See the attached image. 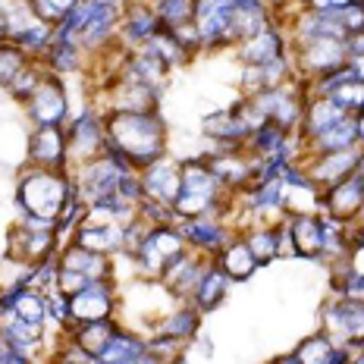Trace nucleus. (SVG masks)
Here are the masks:
<instances>
[{
    "label": "nucleus",
    "instance_id": "1",
    "mask_svg": "<svg viewBox=\"0 0 364 364\" xmlns=\"http://www.w3.org/2000/svg\"><path fill=\"white\" fill-rule=\"evenodd\" d=\"M107 148L119 151L135 170L166 154V123L157 110H104Z\"/></svg>",
    "mask_w": 364,
    "mask_h": 364
},
{
    "label": "nucleus",
    "instance_id": "2",
    "mask_svg": "<svg viewBox=\"0 0 364 364\" xmlns=\"http://www.w3.org/2000/svg\"><path fill=\"white\" fill-rule=\"evenodd\" d=\"M230 188L217 179V173L210 170L208 154L204 157H188L179 166V195L173 201L176 220L186 217H201V214H220L226 217L232 210L236 198H230Z\"/></svg>",
    "mask_w": 364,
    "mask_h": 364
},
{
    "label": "nucleus",
    "instance_id": "3",
    "mask_svg": "<svg viewBox=\"0 0 364 364\" xmlns=\"http://www.w3.org/2000/svg\"><path fill=\"white\" fill-rule=\"evenodd\" d=\"M75 195L70 170H44V166H28L16 182V210L22 217H44L57 220Z\"/></svg>",
    "mask_w": 364,
    "mask_h": 364
},
{
    "label": "nucleus",
    "instance_id": "4",
    "mask_svg": "<svg viewBox=\"0 0 364 364\" xmlns=\"http://www.w3.org/2000/svg\"><path fill=\"white\" fill-rule=\"evenodd\" d=\"M186 248H188V242L182 236L179 223H151L139 242V248L132 252V267L145 279L161 283L164 270L170 267Z\"/></svg>",
    "mask_w": 364,
    "mask_h": 364
},
{
    "label": "nucleus",
    "instance_id": "5",
    "mask_svg": "<svg viewBox=\"0 0 364 364\" xmlns=\"http://www.w3.org/2000/svg\"><path fill=\"white\" fill-rule=\"evenodd\" d=\"M295 75L301 79H321L333 70L348 63V50H346V38H311V41H299L289 48Z\"/></svg>",
    "mask_w": 364,
    "mask_h": 364
},
{
    "label": "nucleus",
    "instance_id": "6",
    "mask_svg": "<svg viewBox=\"0 0 364 364\" xmlns=\"http://www.w3.org/2000/svg\"><path fill=\"white\" fill-rule=\"evenodd\" d=\"M60 245L63 242H60L57 226H32L19 220L10 230V236H6V257L13 264L28 267V264H41L48 257H54L60 252Z\"/></svg>",
    "mask_w": 364,
    "mask_h": 364
},
{
    "label": "nucleus",
    "instance_id": "7",
    "mask_svg": "<svg viewBox=\"0 0 364 364\" xmlns=\"http://www.w3.org/2000/svg\"><path fill=\"white\" fill-rule=\"evenodd\" d=\"M321 330L339 346H361L364 339V301L336 295L321 305Z\"/></svg>",
    "mask_w": 364,
    "mask_h": 364
},
{
    "label": "nucleus",
    "instance_id": "8",
    "mask_svg": "<svg viewBox=\"0 0 364 364\" xmlns=\"http://www.w3.org/2000/svg\"><path fill=\"white\" fill-rule=\"evenodd\" d=\"M22 107H26V117L32 126H66V119H70V95H66V85L60 82V75L50 70L44 73V79L38 82V88Z\"/></svg>",
    "mask_w": 364,
    "mask_h": 364
},
{
    "label": "nucleus",
    "instance_id": "9",
    "mask_svg": "<svg viewBox=\"0 0 364 364\" xmlns=\"http://www.w3.org/2000/svg\"><path fill=\"white\" fill-rule=\"evenodd\" d=\"M232 0H195V13L192 22L201 35V48L204 50H220V48H236L230 35L232 26Z\"/></svg>",
    "mask_w": 364,
    "mask_h": 364
},
{
    "label": "nucleus",
    "instance_id": "10",
    "mask_svg": "<svg viewBox=\"0 0 364 364\" xmlns=\"http://www.w3.org/2000/svg\"><path fill=\"white\" fill-rule=\"evenodd\" d=\"M119 311V292L113 279H91L85 289L70 295V321L75 323H91L104 321V317H117Z\"/></svg>",
    "mask_w": 364,
    "mask_h": 364
},
{
    "label": "nucleus",
    "instance_id": "11",
    "mask_svg": "<svg viewBox=\"0 0 364 364\" xmlns=\"http://www.w3.org/2000/svg\"><path fill=\"white\" fill-rule=\"evenodd\" d=\"M66 141H70V166L95 161L107 151V129H104V113L82 110L79 117L66 126Z\"/></svg>",
    "mask_w": 364,
    "mask_h": 364
},
{
    "label": "nucleus",
    "instance_id": "12",
    "mask_svg": "<svg viewBox=\"0 0 364 364\" xmlns=\"http://www.w3.org/2000/svg\"><path fill=\"white\" fill-rule=\"evenodd\" d=\"M28 166H44V170H70V141H66V126H32L26 141Z\"/></svg>",
    "mask_w": 364,
    "mask_h": 364
},
{
    "label": "nucleus",
    "instance_id": "13",
    "mask_svg": "<svg viewBox=\"0 0 364 364\" xmlns=\"http://www.w3.org/2000/svg\"><path fill=\"white\" fill-rule=\"evenodd\" d=\"M164 28L161 16H157L154 4L151 0H126L123 10H119V32L117 41L123 44L126 50L141 48L151 35H157Z\"/></svg>",
    "mask_w": 364,
    "mask_h": 364
},
{
    "label": "nucleus",
    "instance_id": "14",
    "mask_svg": "<svg viewBox=\"0 0 364 364\" xmlns=\"http://www.w3.org/2000/svg\"><path fill=\"white\" fill-rule=\"evenodd\" d=\"M182 236H186L188 248H195V252L214 257L220 248L230 242V236L236 230H232V223H226V217L220 214H201V217H186V220H176Z\"/></svg>",
    "mask_w": 364,
    "mask_h": 364
},
{
    "label": "nucleus",
    "instance_id": "15",
    "mask_svg": "<svg viewBox=\"0 0 364 364\" xmlns=\"http://www.w3.org/2000/svg\"><path fill=\"white\" fill-rule=\"evenodd\" d=\"M179 166L182 161L176 157L164 154L157 161H151L148 166L139 170V179H141V198H151V201H164V204H173L179 195Z\"/></svg>",
    "mask_w": 364,
    "mask_h": 364
},
{
    "label": "nucleus",
    "instance_id": "16",
    "mask_svg": "<svg viewBox=\"0 0 364 364\" xmlns=\"http://www.w3.org/2000/svg\"><path fill=\"white\" fill-rule=\"evenodd\" d=\"M358 154H361V145L346 148V151H330V154H311L308 161H299V164L308 170L311 182L323 192V188H330V186H336V182L352 176L355 164H358Z\"/></svg>",
    "mask_w": 364,
    "mask_h": 364
},
{
    "label": "nucleus",
    "instance_id": "17",
    "mask_svg": "<svg viewBox=\"0 0 364 364\" xmlns=\"http://www.w3.org/2000/svg\"><path fill=\"white\" fill-rule=\"evenodd\" d=\"M210 261H214V257L195 252V248H186V252H182L176 261H173L170 267L164 270L161 286L173 295V299H192L195 286H198L201 273L208 270V264H210Z\"/></svg>",
    "mask_w": 364,
    "mask_h": 364
},
{
    "label": "nucleus",
    "instance_id": "18",
    "mask_svg": "<svg viewBox=\"0 0 364 364\" xmlns=\"http://www.w3.org/2000/svg\"><path fill=\"white\" fill-rule=\"evenodd\" d=\"M289 32L283 26L270 19V26H264L257 35L245 38V41L236 44V57L245 63H267V60H277V57H286L289 54Z\"/></svg>",
    "mask_w": 364,
    "mask_h": 364
},
{
    "label": "nucleus",
    "instance_id": "19",
    "mask_svg": "<svg viewBox=\"0 0 364 364\" xmlns=\"http://www.w3.org/2000/svg\"><path fill=\"white\" fill-rule=\"evenodd\" d=\"M361 204H364V182L355 173L321 192V214H330V217L343 220V223L358 220Z\"/></svg>",
    "mask_w": 364,
    "mask_h": 364
},
{
    "label": "nucleus",
    "instance_id": "20",
    "mask_svg": "<svg viewBox=\"0 0 364 364\" xmlns=\"http://www.w3.org/2000/svg\"><path fill=\"white\" fill-rule=\"evenodd\" d=\"M164 88L145 82L113 79L107 85V110H157Z\"/></svg>",
    "mask_w": 364,
    "mask_h": 364
},
{
    "label": "nucleus",
    "instance_id": "21",
    "mask_svg": "<svg viewBox=\"0 0 364 364\" xmlns=\"http://www.w3.org/2000/svg\"><path fill=\"white\" fill-rule=\"evenodd\" d=\"M292 75H295L292 54L267 60V63H245V70H242V95H255V91L279 88V85H286Z\"/></svg>",
    "mask_w": 364,
    "mask_h": 364
},
{
    "label": "nucleus",
    "instance_id": "22",
    "mask_svg": "<svg viewBox=\"0 0 364 364\" xmlns=\"http://www.w3.org/2000/svg\"><path fill=\"white\" fill-rule=\"evenodd\" d=\"M57 264L60 267L85 273L88 279H113V257L101 255V252H91V248H82L79 242H73V239L60 245Z\"/></svg>",
    "mask_w": 364,
    "mask_h": 364
},
{
    "label": "nucleus",
    "instance_id": "23",
    "mask_svg": "<svg viewBox=\"0 0 364 364\" xmlns=\"http://www.w3.org/2000/svg\"><path fill=\"white\" fill-rule=\"evenodd\" d=\"M70 239L79 242L82 248L117 257V255L126 252V223H82Z\"/></svg>",
    "mask_w": 364,
    "mask_h": 364
},
{
    "label": "nucleus",
    "instance_id": "24",
    "mask_svg": "<svg viewBox=\"0 0 364 364\" xmlns=\"http://www.w3.org/2000/svg\"><path fill=\"white\" fill-rule=\"evenodd\" d=\"M214 261H217V267L232 279V283H245V279H252L257 273V267H261V264H257V257L252 255V248H248V242L242 239L239 230L232 232L230 242H226V245L214 255Z\"/></svg>",
    "mask_w": 364,
    "mask_h": 364
},
{
    "label": "nucleus",
    "instance_id": "25",
    "mask_svg": "<svg viewBox=\"0 0 364 364\" xmlns=\"http://www.w3.org/2000/svg\"><path fill=\"white\" fill-rule=\"evenodd\" d=\"M145 361H151L148 339H141L139 333H129L123 327L113 330L104 352L97 355V364H145Z\"/></svg>",
    "mask_w": 364,
    "mask_h": 364
},
{
    "label": "nucleus",
    "instance_id": "26",
    "mask_svg": "<svg viewBox=\"0 0 364 364\" xmlns=\"http://www.w3.org/2000/svg\"><path fill=\"white\" fill-rule=\"evenodd\" d=\"M289 230L295 239V257H308V261H321L323 252V223L321 214H292Z\"/></svg>",
    "mask_w": 364,
    "mask_h": 364
},
{
    "label": "nucleus",
    "instance_id": "27",
    "mask_svg": "<svg viewBox=\"0 0 364 364\" xmlns=\"http://www.w3.org/2000/svg\"><path fill=\"white\" fill-rule=\"evenodd\" d=\"M346 113L323 95H311L305 101V113H301V126H299V135L305 139V145L311 139H317L321 132H327L333 123H339Z\"/></svg>",
    "mask_w": 364,
    "mask_h": 364
},
{
    "label": "nucleus",
    "instance_id": "28",
    "mask_svg": "<svg viewBox=\"0 0 364 364\" xmlns=\"http://www.w3.org/2000/svg\"><path fill=\"white\" fill-rule=\"evenodd\" d=\"M230 286H232V279L217 267V261H210L208 270L201 273V279H198V286H195V292H192V305L198 308L201 314H210V311H217L220 305H223V299H226V292H230Z\"/></svg>",
    "mask_w": 364,
    "mask_h": 364
},
{
    "label": "nucleus",
    "instance_id": "29",
    "mask_svg": "<svg viewBox=\"0 0 364 364\" xmlns=\"http://www.w3.org/2000/svg\"><path fill=\"white\" fill-rule=\"evenodd\" d=\"M201 129H204V135H208L210 141H248L252 139V129H248V123L239 117L236 107L208 113Z\"/></svg>",
    "mask_w": 364,
    "mask_h": 364
},
{
    "label": "nucleus",
    "instance_id": "30",
    "mask_svg": "<svg viewBox=\"0 0 364 364\" xmlns=\"http://www.w3.org/2000/svg\"><path fill=\"white\" fill-rule=\"evenodd\" d=\"M346 148H358V129H355V117L346 113L339 123H333L327 132H321L317 139H311L305 151L311 154H330V151H346Z\"/></svg>",
    "mask_w": 364,
    "mask_h": 364
},
{
    "label": "nucleus",
    "instance_id": "31",
    "mask_svg": "<svg viewBox=\"0 0 364 364\" xmlns=\"http://www.w3.org/2000/svg\"><path fill=\"white\" fill-rule=\"evenodd\" d=\"M242 239L248 242L252 255L257 257L261 267H267L273 257H279L277 252V223H264V220H252V226H239Z\"/></svg>",
    "mask_w": 364,
    "mask_h": 364
},
{
    "label": "nucleus",
    "instance_id": "32",
    "mask_svg": "<svg viewBox=\"0 0 364 364\" xmlns=\"http://www.w3.org/2000/svg\"><path fill=\"white\" fill-rule=\"evenodd\" d=\"M119 323H117V317H104V321H91V323H75V327H70L66 333L79 343L82 348H85L88 355H95V361H97V355L104 352V346H107V339L113 336V330H117Z\"/></svg>",
    "mask_w": 364,
    "mask_h": 364
},
{
    "label": "nucleus",
    "instance_id": "33",
    "mask_svg": "<svg viewBox=\"0 0 364 364\" xmlns=\"http://www.w3.org/2000/svg\"><path fill=\"white\" fill-rule=\"evenodd\" d=\"M161 333H170V336H179V339H192L195 333L201 330V311L195 305H179L176 311H170L166 317H161Z\"/></svg>",
    "mask_w": 364,
    "mask_h": 364
},
{
    "label": "nucleus",
    "instance_id": "34",
    "mask_svg": "<svg viewBox=\"0 0 364 364\" xmlns=\"http://www.w3.org/2000/svg\"><path fill=\"white\" fill-rule=\"evenodd\" d=\"M82 57H85V50L75 48V44H63V41H54L48 48V54H44V66H48L50 73H79L82 70Z\"/></svg>",
    "mask_w": 364,
    "mask_h": 364
},
{
    "label": "nucleus",
    "instance_id": "35",
    "mask_svg": "<svg viewBox=\"0 0 364 364\" xmlns=\"http://www.w3.org/2000/svg\"><path fill=\"white\" fill-rule=\"evenodd\" d=\"M28 57L22 48H16V44L6 38V41H0V88H10L13 82H16V75L28 66Z\"/></svg>",
    "mask_w": 364,
    "mask_h": 364
},
{
    "label": "nucleus",
    "instance_id": "36",
    "mask_svg": "<svg viewBox=\"0 0 364 364\" xmlns=\"http://www.w3.org/2000/svg\"><path fill=\"white\" fill-rule=\"evenodd\" d=\"M333 339L327 333H314V336H308L305 343L295 348V364H330V355H333Z\"/></svg>",
    "mask_w": 364,
    "mask_h": 364
},
{
    "label": "nucleus",
    "instance_id": "37",
    "mask_svg": "<svg viewBox=\"0 0 364 364\" xmlns=\"http://www.w3.org/2000/svg\"><path fill=\"white\" fill-rule=\"evenodd\" d=\"M157 10V16L166 28L170 26H179V22H192V13H195V0H151Z\"/></svg>",
    "mask_w": 364,
    "mask_h": 364
},
{
    "label": "nucleus",
    "instance_id": "38",
    "mask_svg": "<svg viewBox=\"0 0 364 364\" xmlns=\"http://www.w3.org/2000/svg\"><path fill=\"white\" fill-rule=\"evenodd\" d=\"M48 323H57L60 330H70V295H63L60 289H48Z\"/></svg>",
    "mask_w": 364,
    "mask_h": 364
},
{
    "label": "nucleus",
    "instance_id": "39",
    "mask_svg": "<svg viewBox=\"0 0 364 364\" xmlns=\"http://www.w3.org/2000/svg\"><path fill=\"white\" fill-rule=\"evenodd\" d=\"M32 6H35V13L44 22H54L57 26V22L75 6V0H32Z\"/></svg>",
    "mask_w": 364,
    "mask_h": 364
},
{
    "label": "nucleus",
    "instance_id": "40",
    "mask_svg": "<svg viewBox=\"0 0 364 364\" xmlns=\"http://www.w3.org/2000/svg\"><path fill=\"white\" fill-rule=\"evenodd\" d=\"M88 283H91V279L85 277V273L70 270V267H57V283H54V289H60L63 295H75L79 289H85Z\"/></svg>",
    "mask_w": 364,
    "mask_h": 364
},
{
    "label": "nucleus",
    "instance_id": "41",
    "mask_svg": "<svg viewBox=\"0 0 364 364\" xmlns=\"http://www.w3.org/2000/svg\"><path fill=\"white\" fill-rule=\"evenodd\" d=\"M336 16L346 26L348 35H352V32H364V0H348Z\"/></svg>",
    "mask_w": 364,
    "mask_h": 364
},
{
    "label": "nucleus",
    "instance_id": "42",
    "mask_svg": "<svg viewBox=\"0 0 364 364\" xmlns=\"http://www.w3.org/2000/svg\"><path fill=\"white\" fill-rule=\"evenodd\" d=\"M305 10H314V13H339L348 0H301Z\"/></svg>",
    "mask_w": 364,
    "mask_h": 364
},
{
    "label": "nucleus",
    "instance_id": "43",
    "mask_svg": "<svg viewBox=\"0 0 364 364\" xmlns=\"http://www.w3.org/2000/svg\"><path fill=\"white\" fill-rule=\"evenodd\" d=\"M346 50H348V57H361L364 54V32L346 35Z\"/></svg>",
    "mask_w": 364,
    "mask_h": 364
},
{
    "label": "nucleus",
    "instance_id": "44",
    "mask_svg": "<svg viewBox=\"0 0 364 364\" xmlns=\"http://www.w3.org/2000/svg\"><path fill=\"white\" fill-rule=\"evenodd\" d=\"M348 63H352L355 75H358V79H364V54H361V57H348Z\"/></svg>",
    "mask_w": 364,
    "mask_h": 364
},
{
    "label": "nucleus",
    "instance_id": "45",
    "mask_svg": "<svg viewBox=\"0 0 364 364\" xmlns=\"http://www.w3.org/2000/svg\"><path fill=\"white\" fill-rule=\"evenodd\" d=\"M355 129H358V145L364 148V110L355 113Z\"/></svg>",
    "mask_w": 364,
    "mask_h": 364
},
{
    "label": "nucleus",
    "instance_id": "46",
    "mask_svg": "<svg viewBox=\"0 0 364 364\" xmlns=\"http://www.w3.org/2000/svg\"><path fill=\"white\" fill-rule=\"evenodd\" d=\"M355 176L364 182V148H361V154H358V164H355Z\"/></svg>",
    "mask_w": 364,
    "mask_h": 364
},
{
    "label": "nucleus",
    "instance_id": "47",
    "mask_svg": "<svg viewBox=\"0 0 364 364\" xmlns=\"http://www.w3.org/2000/svg\"><path fill=\"white\" fill-rule=\"evenodd\" d=\"M0 41H6V10L0 6Z\"/></svg>",
    "mask_w": 364,
    "mask_h": 364
},
{
    "label": "nucleus",
    "instance_id": "48",
    "mask_svg": "<svg viewBox=\"0 0 364 364\" xmlns=\"http://www.w3.org/2000/svg\"><path fill=\"white\" fill-rule=\"evenodd\" d=\"M4 352H6V339H4V333H0V364H4Z\"/></svg>",
    "mask_w": 364,
    "mask_h": 364
},
{
    "label": "nucleus",
    "instance_id": "49",
    "mask_svg": "<svg viewBox=\"0 0 364 364\" xmlns=\"http://www.w3.org/2000/svg\"><path fill=\"white\" fill-rule=\"evenodd\" d=\"M97 4H113V6H123L126 0H97Z\"/></svg>",
    "mask_w": 364,
    "mask_h": 364
},
{
    "label": "nucleus",
    "instance_id": "50",
    "mask_svg": "<svg viewBox=\"0 0 364 364\" xmlns=\"http://www.w3.org/2000/svg\"><path fill=\"white\" fill-rule=\"evenodd\" d=\"M355 223H361V226H364V204H361V210H358V220H355Z\"/></svg>",
    "mask_w": 364,
    "mask_h": 364
},
{
    "label": "nucleus",
    "instance_id": "51",
    "mask_svg": "<svg viewBox=\"0 0 364 364\" xmlns=\"http://www.w3.org/2000/svg\"><path fill=\"white\" fill-rule=\"evenodd\" d=\"M358 361H364V339H361V346H358Z\"/></svg>",
    "mask_w": 364,
    "mask_h": 364
}]
</instances>
